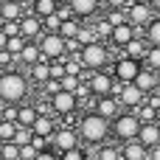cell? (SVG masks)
I'll return each mask as SVG.
<instances>
[{
  "label": "cell",
  "mask_w": 160,
  "mask_h": 160,
  "mask_svg": "<svg viewBox=\"0 0 160 160\" xmlns=\"http://www.w3.org/2000/svg\"><path fill=\"white\" fill-rule=\"evenodd\" d=\"M76 129L84 146H101L107 143V138H112V121L98 115L96 110H82L76 118Z\"/></svg>",
  "instance_id": "cell-1"
},
{
  "label": "cell",
  "mask_w": 160,
  "mask_h": 160,
  "mask_svg": "<svg viewBox=\"0 0 160 160\" xmlns=\"http://www.w3.org/2000/svg\"><path fill=\"white\" fill-rule=\"evenodd\" d=\"M31 96V79L25 70L11 68L0 73V104H22Z\"/></svg>",
  "instance_id": "cell-2"
},
{
  "label": "cell",
  "mask_w": 160,
  "mask_h": 160,
  "mask_svg": "<svg viewBox=\"0 0 160 160\" xmlns=\"http://www.w3.org/2000/svg\"><path fill=\"white\" fill-rule=\"evenodd\" d=\"M79 59H82V65H84V70H107L115 59H112V51H110V42H90V45H84L82 48V53H79Z\"/></svg>",
  "instance_id": "cell-3"
},
{
  "label": "cell",
  "mask_w": 160,
  "mask_h": 160,
  "mask_svg": "<svg viewBox=\"0 0 160 160\" xmlns=\"http://www.w3.org/2000/svg\"><path fill=\"white\" fill-rule=\"evenodd\" d=\"M141 127H143V121L138 118V112H135V110H124V112L112 121V138H115V143L138 141Z\"/></svg>",
  "instance_id": "cell-4"
},
{
  "label": "cell",
  "mask_w": 160,
  "mask_h": 160,
  "mask_svg": "<svg viewBox=\"0 0 160 160\" xmlns=\"http://www.w3.org/2000/svg\"><path fill=\"white\" fill-rule=\"evenodd\" d=\"M110 70H112V76H115L118 84H132L138 79V73L143 70V62L141 59H132V56H118Z\"/></svg>",
  "instance_id": "cell-5"
},
{
  "label": "cell",
  "mask_w": 160,
  "mask_h": 160,
  "mask_svg": "<svg viewBox=\"0 0 160 160\" xmlns=\"http://www.w3.org/2000/svg\"><path fill=\"white\" fill-rule=\"evenodd\" d=\"M87 87H90L93 98H104V96H115V90H118V82H115L112 70H96V73H90V79H87Z\"/></svg>",
  "instance_id": "cell-6"
},
{
  "label": "cell",
  "mask_w": 160,
  "mask_h": 160,
  "mask_svg": "<svg viewBox=\"0 0 160 160\" xmlns=\"http://www.w3.org/2000/svg\"><path fill=\"white\" fill-rule=\"evenodd\" d=\"M158 14H160V8L158 6H149V3H129V6H127V20H129L138 31H143Z\"/></svg>",
  "instance_id": "cell-7"
},
{
  "label": "cell",
  "mask_w": 160,
  "mask_h": 160,
  "mask_svg": "<svg viewBox=\"0 0 160 160\" xmlns=\"http://www.w3.org/2000/svg\"><path fill=\"white\" fill-rule=\"evenodd\" d=\"M39 48H42V56L45 59H65L68 56V39L62 37V34H42V39H39Z\"/></svg>",
  "instance_id": "cell-8"
},
{
  "label": "cell",
  "mask_w": 160,
  "mask_h": 160,
  "mask_svg": "<svg viewBox=\"0 0 160 160\" xmlns=\"http://www.w3.org/2000/svg\"><path fill=\"white\" fill-rule=\"evenodd\" d=\"M76 146H82L79 129H76V127H59V132H56L53 141H51V149H56V152L62 155V152H70V149H76Z\"/></svg>",
  "instance_id": "cell-9"
},
{
  "label": "cell",
  "mask_w": 160,
  "mask_h": 160,
  "mask_svg": "<svg viewBox=\"0 0 160 160\" xmlns=\"http://www.w3.org/2000/svg\"><path fill=\"white\" fill-rule=\"evenodd\" d=\"M115 96H118V101H121L124 110H138V107L146 101V93H143L135 82H132V84H118Z\"/></svg>",
  "instance_id": "cell-10"
},
{
  "label": "cell",
  "mask_w": 160,
  "mask_h": 160,
  "mask_svg": "<svg viewBox=\"0 0 160 160\" xmlns=\"http://www.w3.org/2000/svg\"><path fill=\"white\" fill-rule=\"evenodd\" d=\"M20 34H22L28 42H39L42 34H45V22H42V17H37V14L28 8V14L20 20Z\"/></svg>",
  "instance_id": "cell-11"
},
{
  "label": "cell",
  "mask_w": 160,
  "mask_h": 160,
  "mask_svg": "<svg viewBox=\"0 0 160 160\" xmlns=\"http://www.w3.org/2000/svg\"><path fill=\"white\" fill-rule=\"evenodd\" d=\"M73 8V17H79L82 22H90L98 17V11L104 8V0H68Z\"/></svg>",
  "instance_id": "cell-12"
},
{
  "label": "cell",
  "mask_w": 160,
  "mask_h": 160,
  "mask_svg": "<svg viewBox=\"0 0 160 160\" xmlns=\"http://www.w3.org/2000/svg\"><path fill=\"white\" fill-rule=\"evenodd\" d=\"M135 37H141V31H138L132 22H121V25H115V28H112V34H110V45L124 51Z\"/></svg>",
  "instance_id": "cell-13"
},
{
  "label": "cell",
  "mask_w": 160,
  "mask_h": 160,
  "mask_svg": "<svg viewBox=\"0 0 160 160\" xmlns=\"http://www.w3.org/2000/svg\"><path fill=\"white\" fill-rule=\"evenodd\" d=\"M93 110H96L98 115L110 118V121H115V118L124 112V107H121L118 96H104V98H96V101H93Z\"/></svg>",
  "instance_id": "cell-14"
},
{
  "label": "cell",
  "mask_w": 160,
  "mask_h": 160,
  "mask_svg": "<svg viewBox=\"0 0 160 160\" xmlns=\"http://www.w3.org/2000/svg\"><path fill=\"white\" fill-rule=\"evenodd\" d=\"M31 129H34V135H39V138H48V141H53V135L59 132L56 115H53V112H42V115L37 118V124H34Z\"/></svg>",
  "instance_id": "cell-15"
},
{
  "label": "cell",
  "mask_w": 160,
  "mask_h": 160,
  "mask_svg": "<svg viewBox=\"0 0 160 160\" xmlns=\"http://www.w3.org/2000/svg\"><path fill=\"white\" fill-rule=\"evenodd\" d=\"M39 115H42V110H39L37 101H22V104L17 107V124H20V127H34Z\"/></svg>",
  "instance_id": "cell-16"
},
{
  "label": "cell",
  "mask_w": 160,
  "mask_h": 160,
  "mask_svg": "<svg viewBox=\"0 0 160 160\" xmlns=\"http://www.w3.org/2000/svg\"><path fill=\"white\" fill-rule=\"evenodd\" d=\"M17 59H20V70H28V68H34L37 62H42L45 56H42L39 42H25V48H22V53H20Z\"/></svg>",
  "instance_id": "cell-17"
},
{
  "label": "cell",
  "mask_w": 160,
  "mask_h": 160,
  "mask_svg": "<svg viewBox=\"0 0 160 160\" xmlns=\"http://www.w3.org/2000/svg\"><path fill=\"white\" fill-rule=\"evenodd\" d=\"M25 73H28V79H31V84H34V87H42L45 82H51V79H53V76H51V59L37 62V65H34V68H28Z\"/></svg>",
  "instance_id": "cell-18"
},
{
  "label": "cell",
  "mask_w": 160,
  "mask_h": 160,
  "mask_svg": "<svg viewBox=\"0 0 160 160\" xmlns=\"http://www.w3.org/2000/svg\"><path fill=\"white\" fill-rule=\"evenodd\" d=\"M135 84L149 96V93H158L160 90V73L158 70H149V68H143L141 73H138V79H135Z\"/></svg>",
  "instance_id": "cell-19"
},
{
  "label": "cell",
  "mask_w": 160,
  "mask_h": 160,
  "mask_svg": "<svg viewBox=\"0 0 160 160\" xmlns=\"http://www.w3.org/2000/svg\"><path fill=\"white\" fill-rule=\"evenodd\" d=\"M138 141H141L143 146H149V149L160 146V124H158V121L143 124V127H141V132H138Z\"/></svg>",
  "instance_id": "cell-20"
},
{
  "label": "cell",
  "mask_w": 160,
  "mask_h": 160,
  "mask_svg": "<svg viewBox=\"0 0 160 160\" xmlns=\"http://www.w3.org/2000/svg\"><path fill=\"white\" fill-rule=\"evenodd\" d=\"M121 158L124 160H149V146H143L141 141L121 143Z\"/></svg>",
  "instance_id": "cell-21"
},
{
  "label": "cell",
  "mask_w": 160,
  "mask_h": 160,
  "mask_svg": "<svg viewBox=\"0 0 160 160\" xmlns=\"http://www.w3.org/2000/svg\"><path fill=\"white\" fill-rule=\"evenodd\" d=\"M0 14L6 20H22L28 14V3H14V0H3L0 6Z\"/></svg>",
  "instance_id": "cell-22"
},
{
  "label": "cell",
  "mask_w": 160,
  "mask_h": 160,
  "mask_svg": "<svg viewBox=\"0 0 160 160\" xmlns=\"http://www.w3.org/2000/svg\"><path fill=\"white\" fill-rule=\"evenodd\" d=\"M149 48H152V45H149V42L143 39V34H141V37H135V39L124 48V56H132V59H141V62H143L146 53H149Z\"/></svg>",
  "instance_id": "cell-23"
},
{
  "label": "cell",
  "mask_w": 160,
  "mask_h": 160,
  "mask_svg": "<svg viewBox=\"0 0 160 160\" xmlns=\"http://www.w3.org/2000/svg\"><path fill=\"white\" fill-rule=\"evenodd\" d=\"M28 8H31L37 17H42V20H45V17H51V14H56V11H59V3H56V0H31V6H28Z\"/></svg>",
  "instance_id": "cell-24"
},
{
  "label": "cell",
  "mask_w": 160,
  "mask_h": 160,
  "mask_svg": "<svg viewBox=\"0 0 160 160\" xmlns=\"http://www.w3.org/2000/svg\"><path fill=\"white\" fill-rule=\"evenodd\" d=\"M96 158L98 160H124L121 158V143H101V146H96Z\"/></svg>",
  "instance_id": "cell-25"
},
{
  "label": "cell",
  "mask_w": 160,
  "mask_h": 160,
  "mask_svg": "<svg viewBox=\"0 0 160 160\" xmlns=\"http://www.w3.org/2000/svg\"><path fill=\"white\" fill-rule=\"evenodd\" d=\"M141 34H143V39H146L152 48H160V14L143 28V31H141Z\"/></svg>",
  "instance_id": "cell-26"
},
{
  "label": "cell",
  "mask_w": 160,
  "mask_h": 160,
  "mask_svg": "<svg viewBox=\"0 0 160 160\" xmlns=\"http://www.w3.org/2000/svg\"><path fill=\"white\" fill-rule=\"evenodd\" d=\"M82 25H84V22H82L79 17H70V20H65V22H62L59 34H62L65 39H76V37H79V31H82Z\"/></svg>",
  "instance_id": "cell-27"
},
{
  "label": "cell",
  "mask_w": 160,
  "mask_h": 160,
  "mask_svg": "<svg viewBox=\"0 0 160 160\" xmlns=\"http://www.w3.org/2000/svg\"><path fill=\"white\" fill-rule=\"evenodd\" d=\"M93 155L87 152V146L82 143V146H76V149H70V152H62L59 155V160H90Z\"/></svg>",
  "instance_id": "cell-28"
},
{
  "label": "cell",
  "mask_w": 160,
  "mask_h": 160,
  "mask_svg": "<svg viewBox=\"0 0 160 160\" xmlns=\"http://www.w3.org/2000/svg\"><path fill=\"white\" fill-rule=\"evenodd\" d=\"M93 25H96V34H98V39H101V42H104V39L110 42V34H112V25L107 22V17H96V22H93Z\"/></svg>",
  "instance_id": "cell-29"
},
{
  "label": "cell",
  "mask_w": 160,
  "mask_h": 160,
  "mask_svg": "<svg viewBox=\"0 0 160 160\" xmlns=\"http://www.w3.org/2000/svg\"><path fill=\"white\" fill-rule=\"evenodd\" d=\"M135 112H138V118H141L143 124H152V121H158V110H155L152 104H146V101H143V104H141Z\"/></svg>",
  "instance_id": "cell-30"
},
{
  "label": "cell",
  "mask_w": 160,
  "mask_h": 160,
  "mask_svg": "<svg viewBox=\"0 0 160 160\" xmlns=\"http://www.w3.org/2000/svg\"><path fill=\"white\" fill-rule=\"evenodd\" d=\"M17 129H20V124H14V121H0V141H14V135H17Z\"/></svg>",
  "instance_id": "cell-31"
},
{
  "label": "cell",
  "mask_w": 160,
  "mask_h": 160,
  "mask_svg": "<svg viewBox=\"0 0 160 160\" xmlns=\"http://www.w3.org/2000/svg\"><path fill=\"white\" fill-rule=\"evenodd\" d=\"M143 68L160 73V48H149V53H146V59H143Z\"/></svg>",
  "instance_id": "cell-32"
},
{
  "label": "cell",
  "mask_w": 160,
  "mask_h": 160,
  "mask_svg": "<svg viewBox=\"0 0 160 160\" xmlns=\"http://www.w3.org/2000/svg\"><path fill=\"white\" fill-rule=\"evenodd\" d=\"M25 37H8V45H6V51L8 53H14V56H20L22 53V48H25Z\"/></svg>",
  "instance_id": "cell-33"
},
{
  "label": "cell",
  "mask_w": 160,
  "mask_h": 160,
  "mask_svg": "<svg viewBox=\"0 0 160 160\" xmlns=\"http://www.w3.org/2000/svg\"><path fill=\"white\" fill-rule=\"evenodd\" d=\"M31 141H34V129H31V127H20L17 135H14V143H17V146H25V143H31Z\"/></svg>",
  "instance_id": "cell-34"
},
{
  "label": "cell",
  "mask_w": 160,
  "mask_h": 160,
  "mask_svg": "<svg viewBox=\"0 0 160 160\" xmlns=\"http://www.w3.org/2000/svg\"><path fill=\"white\" fill-rule=\"evenodd\" d=\"M42 22H45V31H48V34H59V28H62L65 20H62L59 14H51V17H45Z\"/></svg>",
  "instance_id": "cell-35"
},
{
  "label": "cell",
  "mask_w": 160,
  "mask_h": 160,
  "mask_svg": "<svg viewBox=\"0 0 160 160\" xmlns=\"http://www.w3.org/2000/svg\"><path fill=\"white\" fill-rule=\"evenodd\" d=\"M0 160H20V146H17L14 141H8V143L3 146V155H0Z\"/></svg>",
  "instance_id": "cell-36"
},
{
  "label": "cell",
  "mask_w": 160,
  "mask_h": 160,
  "mask_svg": "<svg viewBox=\"0 0 160 160\" xmlns=\"http://www.w3.org/2000/svg\"><path fill=\"white\" fill-rule=\"evenodd\" d=\"M37 158H39V149H37L34 143L20 146V160H37Z\"/></svg>",
  "instance_id": "cell-37"
},
{
  "label": "cell",
  "mask_w": 160,
  "mask_h": 160,
  "mask_svg": "<svg viewBox=\"0 0 160 160\" xmlns=\"http://www.w3.org/2000/svg\"><path fill=\"white\" fill-rule=\"evenodd\" d=\"M79 84H82V79H79V76H70V73H68V76L62 79V90H68V93H76V90H79Z\"/></svg>",
  "instance_id": "cell-38"
},
{
  "label": "cell",
  "mask_w": 160,
  "mask_h": 160,
  "mask_svg": "<svg viewBox=\"0 0 160 160\" xmlns=\"http://www.w3.org/2000/svg\"><path fill=\"white\" fill-rule=\"evenodd\" d=\"M3 31H6L8 37H22V34H20V20H8V22L3 25Z\"/></svg>",
  "instance_id": "cell-39"
},
{
  "label": "cell",
  "mask_w": 160,
  "mask_h": 160,
  "mask_svg": "<svg viewBox=\"0 0 160 160\" xmlns=\"http://www.w3.org/2000/svg\"><path fill=\"white\" fill-rule=\"evenodd\" d=\"M132 0H104V8H127Z\"/></svg>",
  "instance_id": "cell-40"
},
{
  "label": "cell",
  "mask_w": 160,
  "mask_h": 160,
  "mask_svg": "<svg viewBox=\"0 0 160 160\" xmlns=\"http://www.w3.org/2000/svg\"><path fill=\"white\" fill-rule=\"evenodd\" d=\"M37 160H59V152L56 149H45V152H39Z\"/></svg>",
  "instance_id": "cell-41"
},
{
  "label": "cell",
  "mask_w": 160,
  "mask_h": 160,
  "mask_svg": "<svg viewBox=\"0 0 160 160\" xmlns=\"http://www.w3.org/2000/svg\"><path fill=\"white\" fill-rule=\"evenodd\" d=\"M146 104H152L155 110H160V90H158V93H149V96H146Z\"/></svg>",
  "instance_id": "cell-42"
},
{
  "label": "cell",
  "mask_w": 160,
  "mask_h": 160,
  "mask_svg": "<svg viewBox=\"0 0 160 160\" xmlns=\"http://www.w3.org/2000/svg\"><path fill=\"white\" fill-rule=\"evenodd\" d=\"M6 45H8V34L0 28V51H6Z\"/></svg>",
  "instance_id": "cell-43"
},
{
  "label": "cell",
  "mask_w": 160,
  "mask_h": 160,
  "mask_svg": "<svg viewBox=\"0 0 160 160\" xmlns=\"http://www.w3.org/2000/svg\"><path fill=\"white\" fill-rule=\"evenodd\" d=\"M132 3H149V6H155L158 0H132Z\"/></svg>",
  "instance_id": "cell-44"
},
{
  "label": "cell",
  "mask_w": 160,
  "mask_h": 160,
  "mask_svg": "<svg viewBox=\"0 0 160 160\" xmlns=\"http://www.w3.org/2000/svg\"><path fill=\"white\" fill-rule=\"evenodd\" d=\"M3 146H6V141H0V155H3Z\"/></svg>",
  "instance_id": "cell-45"
},
{
  "label": "cell",
  "mask_w": 160,
  "mask_h": 160,
  "mask_svg": "<svg viewBox=\"0 0 160 160\" xmlns=\"http://www.w3.org/2000/svg\"><path fill=\"white\" fill-rule=\"evenodd\" d=\"M14 3H31V0H14Z\"/></svg>",
  "instance_id": "cell-46"
},
{
  "label": "cell",
  "mask_w": 160,
  "mask_h": 160,
  "mask_svg": "<svg viewBox=\"0 0 160 160\" xmlns=\"http://www.w3.org/2000/svg\"><path fill=\"white\" fill-rule=\"evenodd\" d=\"M158 124H160V110H158Z\"/></svg>",
  "instance_id": "cell-47"
},
{
  "label": "cell",
  "mask_w": 160,
  "mask_h": 160,
  "mask_svg": "<svg viewBox=\"0 0 160 160\" xmlns=\"http://www.w3.org/2000/svg\"><path fill=\"white\" fill-rule=\"evenodd\" d=\"M90 160H98V158H96V155H93V158H90Z\"/></svg>",
  "instance_id": "cell-48"
},
{
  "label": "cell",
  "mask_w": 160,
  "mask_h": 160,
  "mask_svg": "<svg viewBox=\"0 0 160 160\" xmlns=\"http://www.w3.org/2000/svg\"><path fill=\"white\" fill-rule=\"evenodd\" d=\"M155 6H158V8H160V0H158V3H155Z\"/></svg>",
  "instance_id": "cell-49"
},
{
  "label": "cell",
  "mask_w": 160,
  "mask_h": 160,
  "mask_svg": "<svg viewBox=\"0 0 160 160\" xmlns=\"http://www.w3.org/2000/svg\"><path fill=\"white\" fill-rule=\"evenodd\" d=\"M0 6H3V0H0Z\"/></svg>",
  "instance_id": "cell-50"
}]
</instances>
